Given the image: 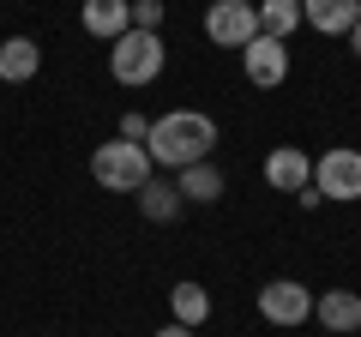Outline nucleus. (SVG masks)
<instances>
[{"mask_svg": "<svg viewBox=\"0 0 361 337\" xmlns=\"http://www.w3.org/2000/svg\"><path fill=\"white\" fill-rule=\"evenodd\" d=\"M349 49H355V61H361V18H355V30H349Z\"/></svg>", "mask_w": 361, "mask_h": 337, "instance_id": "aec40b11", "label": "nucleus"}, {"mask_svg": "<svg viewBox=\"0 0 361 337\" xmlns=\"http://www.w3.org/2000/svg\"><path fill=\"white\" fill-rule=\"evenodd\" d=\"M253 13H259V37H277V42H283L289 30L301 25V0H259Z\"/></svg>", "mask_w": 361, "mask_h": 337, "instance_id": "2eb2a0df", "label": "nucleus"}, {"mask_svg": "<svg viewBox=\"0 0 361 337\" xmlns=\"http://www.w3.org/2000/svg\"><path fill=\"white\" fill-rule=\"evenodd\" d=\"M265 181L277 187V193H301V187H313V157L301 151V145H277V151L265 157Z\"/></svg>", "mask_w": 361, "mask_h": 337, "instance_id": "1a4fd4ad", "label": "nucleus"}, {"mask_svg": "<svg viewBox=\"0 0 361 337\" xmlns=\"http://www.w3.org/2000/svg\"><path fill=\"white\" fill-rule=\"evenodd\" d=\"M90 175H97V187H109V193H139V187L151 181V157L133 139H109V145L90 151Z\"/></svg>", "mask_w": 361, "mask_h": 337, "instance_id": "7ed1b4c3", "label": "nucleus"}, {"mask_svg": "<svg viewBox=\"0 0 361 337\" xmlns=\"http://www.w3.org/2000/svg\"><path fill=\"white\" fill-rule=\"evenodd\" d=\"M163 66H169V54H163V37H157V30H127V37L109 42V73H115V85H127V91L151 85Z\"/></svg>", "mask_w": 361, "mask_h": 337, "instance_id": "f03ea898", "label": "nucleus"}, {"mask_svg": "<svg viewBox=\"0 0 361 337\" xmlns=\"http://www.w3.org/2000/svg\"><path fill=\"white\" fill-rule=\"evenodd\" d=\"M37 66H42V49L30 37H6V42H0V78H6V85L37 78Z\"/></svg>", "mask_w": 361, "mask_h": 337, "instance_id": "f8f14e48", "label": "nucleus"}, {"mask_svg": "<svg viewBox=\"0 0 361 337\" xmlns=\"http://www.w3.org/2000/svg\"><path fill=\"white\" fill-rule=\"evenodd\" d=\"M259 313H265L271 325H307L313 319V289H301L295 277H271V283L259 289Z\"/></svg>", "mask_w": 361, "mask_h": 337, "instance_id": "423d86ee", "label": "nucleus"}, {"mask_svg": "<svg viewBox=\"0 0 361 337\" xmlns=\"http://www.w3.org/2000/svg\"><path fill=\"white\" fill-rule=\"evenodd\" d=\"M211 145H217V121L199 115V109H169V115H157V127L145 133V157H151V168H193L211 157Z\"/></svg>", "mask_w": 361, "mask_h": 337, "instance_id": "f257e3e1", "label": "nucleus"}, {"mask_svg": "<svg viewBox=\"0 0 361 337\" xmlns=\"http://www.w3.org/2000/svg\"><path fill=\"white\" fill-rule=\"evenodd\" d=\"M163 25V0H133V30H157Z\"/></svg>", "mask_w": 361, "mask_h": 337, "instance_id": "f3484780", "label": "nucleus"}, {"mask_svg": "<svg viewBox=\"0 0 361 337\" xmlns=\"http://www.w3.org/2000/svg\"><path fill=\"white\" fill-rule=\"evenodd\" d=\"M241 66H247V78H253L259 91H277V85L289 78V49L277 37H253L241 49Z\"/></svg>", "mask_w": 361, "mask_h": 337, "instance_id": "0eeeda50", "label": "nucleus"}, {"mask_svg": "<svg viewBox=\"0 0 361 337\" xmlns=\"http://www.w3.org/2000/svg\"><path fill=\"white\" fill-rule=\"evenodd\" d=\"M169 313H175V325H205L211 319V295H205V283H175L169 289Z\"/></svg>", "mask_w": 361, "mask_h": 337, "instance_id": "ddd939ff", "label": "nucleus"}, {"mask_svg": "<svg viewBox=\"0 0 361 337\" xmlns=\"http://www.w3.org/2000/svg\"><path fill=\"white\" fill-rule=\"evenodd\" d=\"M301 18H307L319 37H349L361 18V0H301Z\"/></svg>", "mask_w": 361, "mask_h": 337, "instance_id": "9d476101", "label": "nucleus"}, {"mask_svg": "<svg viewBox=\"0 0 361 337\" xmlns=\"http://www.w3.org/2000/svg\"><path fill=\"white\" fill-rule=\"evenodd\" d=\"M145 133H151V121H145V115H127V121H121V139L145 145Z\"/></svg>", "mask_w": 361, "mask_h": 337, "instance_id": "a211bd4d", "label": "nucleus"}, {"mask_svg": "<svg viewBox=\"0 0 361 337\" xmlns=\"http://www.w3.org/2000/svg\"><path fill=\"white\" fill-rule=\"evenodd\" d=\"M157 337H193V331H187V325H175V319H169V325H163V331H157Z\"/></svg>", "mask_w": 361, "mask_h": 337, "instance_id": "6ab92c4d", "label": "nucleus"}, {"mask_svg": "<svg viewBox=\"0 0 361 337\" xmlns=\"http://www.w3.org/2000/svg\"><path fill=\"white\" fill-rule=\"evenodd\" d=\"M85 30L97 42H115V37H127L133 30V0H85Z\"/></svg>", "mask_w": 361, "mask_h": 337, "instance_id": "9b49d317", "label": "nucleus"}, {"mask_svg": "<svg viewBox=\"0 0 361 337\" xmlns=\"http://www.w3.org/2000/svg\"><path fill=\"white\" fill-rule=\"evenodd\" d=\"M175 193H180V205H187V199H193V205H211V199H223V175L211 163H193V168H180Z\"/></svg>", "mask_w": 361, "mask_h": 337, "instance_id": "4468645a", "label": "nucleus"}, {"mask_svg": "<svg viewBox=\"0 0 361 337\" xmlns=\"http://www.w3.org/2000/svg\"><path fill=\"white\" fill-rule=\"evenodd\" d=\"M313 319L331 337H355L361 331V295L355 289H325V295H313Z\"/></svg>", "mask_w": 361, "mask_h": 337, "instance_id": "6e6552de", "label": "nucleus"}, {"mask_svg": "<svg viewBox=\"0 0 361 337\" xmlns=\"http://www.w3.org/2000/svg\"><path fill=\"white\" fill-rule=\"evenodd\" d=\"M313 187H319V199L355 205V199H361V151H349V145H331V151L313 163Z\"/></svg>", "mask_w": 361, "mask_h": 337, "instance_id": "20e7f679", "label": "nucleus"}, {"mask_svg": "<svg viewBox=\"0 0 361 337\" xmlns=\"http://www.w3.org/2000/svg\"><path fill=\"white\" fill-rule=\"evenodd\" d=\"M139 211H145L151 223H169V217L180 211V193H175L169 181H145V187H139Z\"/></svg>", "mask_w": 361, "mask_h": 337, "instance_id": "dca6fc26", "label": "nucleus"}, {"mask_svg": "<svg viewBox=\"0 0 361 337\" xmlns=\"http://www.w3.org/2000/svg\"><path fill=\"white\" fill-rule=\"evenodd\" d=\"M205 37L217 42V49H247V42L259 37V13H253V0H211V13H205Z\"/></svg>", "mask_w": 361, "mask_h": 337, "instance_id": "39448f33", "label": "nucleus"}]
</instances>
